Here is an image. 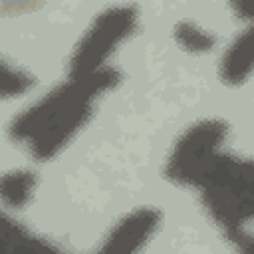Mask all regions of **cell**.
I'll return each instance as SVG.
<instances>
[{"label": "cell", "instance_id": "6da1fadb", "mask_svg": "<svg viewBox=\"0 0 254 254\" xmlns=\"http://www.w3.org/2000/svg\"><path fill=\"white\" fill-rule=\"evenodd\" d=\"M115 65L85 77H65L34 99L8 125V137L36 163L58 159L91 123L99 101L121 83Z\"/></svg>", "mask_w": 254, "mask_h": 254}, {"label": "cell", "instance_id": "7a4b0ae2", "mask_svg": "<svg viewBox=\"0 0 254 254\" xmlns=\"http://www.w3.org/2000/svg\"><path fill=\"white\" fill-rule=\"evenodd\" d=\"M210 222L240 252H246L254 222V157L228 149L194 189Z\"/></svg>", "mask_w": 254, "mask_h": 254}, {"label": "cell", "instance_id": "3957f363", "mask_svg": "<svg viewBox=\"0 0 254 254\" xmlns=\"http://www.w3.org/2000/svg\"><path fill=\"white\" fill-rule=\"evenodd\" d=\"M141 26V12L131 2H115L101 8L79 34L67 62L65 77H85L109 67L111 58Z\"/></svg>", "mask_w": 254, "mask_h": 254}, {"label": "cell", "instance_id": "277c9868", "mask_svg": "<svg viewBox=\"0 0 254 254\" xmlns=\"http://www.w3.org/2000/svg\"><path fill=\"white\" fill-rule=\"evenodd\" d=\"M230 139V125L226 119L208 115L189 123L171 143L163 177L187 190H194L214 161L226 151Z\"/></svg>", "mask_w": 254, "mask_h": 254}, {"label": "cell", "instance_id": "5b68a950", "mask_svg": "<svg viewBox=\"0 0 254 254\" xmlns=\"http://www.w3.org/2000/svg\"><path fill=\"white\" fill-rule=\"evenodd\" d=\"M163 212L153 204H139L121 214L103 234L99 250L113 254H133L143 250L161 230Z\"/></svg>", "mask_w": 254, "mask_h": 254}, {"label": "cell", "instance_id": "8992f818", "mask_svg": "<svg viewBox=\"0 0 254 254\" xmlns=\"http://www.w3.org/2000/svg\"><path fill=\"white\" fill-rule=\"evenodd\" d=\"M242 24L218 58V81L226 87H242L254 77V20Z\"/></svg>", "mask_w": 254, "mask_h": 254}, {"label": "cell", "instance_id": "52a82bcc", "mask_svg": "<svg viewBox=\"0 0 254 254\" xmlns=\"http://www.w3.org/2000/svg\"><path fill=\"white\" fill-rule=\"evenodd\" d=\"M0 252L4 254H16L20 250L24 252H60L62 246L52 240L46 234H40L38 230L30 228L22 220H18L16 212H2L0 218Z\"/></svg>", "mask_w": 254, "mask_h": 254}, {"label": "cell", "instance_id": "ba28073f", "mask_svg": "<svg viewBox=\"0 0 254 254\" xmlns=\"http://www.w3.org/2000/svg\"><path fill=\"white\" fill-rule=\"evenodd\" d=\"M38 173L30 167H14L0 179V200L4 210L20 212L34 200L38 192Z\"/></svg>", "mask_w": 254, "mask_h": 254}, {"label": "cell", "instance_id": "9c48e42d", "mask_svg": "<svg viewBox=\"0 0 254 254\" xmlns=\"http://www.w3.org/2000/svg\"><path fill=\"white\" fill-rule=\"evenodd\" d=\"M171 36H173V42L179 46V50H183L190 56L210 54L218 44V38L210 28H206L194 20H189V18L175 22Z\"/></svg>", "mask_w": 254, "mask_h": 254}, {"label": "cell", "instance_id": "30bf717a", "mask_svg": "<svg viewBox=\"0 0 254 254\" xmlns=\"http://www.w3.org/2000/svg\"><path fill=\"white\" fill-rule=\"evenodd\" d=\"M34 87H36V75L32 71H28L26 67L10 62L6 58L2 60V65H0V97L4 101L24 97Z\"/></svg>", "mask_w": 254, "mask_h": 254}, {"label": "cell", "instance_id": "8fae6325", "mask_svg": "<svg viewBox=\"0 0 254 254\" xmlns=\"http://www.w3.org/2000/svg\"><path fill=\"white\" fill-rule=\"evenodd\" d=\"M230 12L240 22H252L254 20V0H230Z\"/></svg>", "mask_w": 254, "mask_h": 254}]
</instances>
